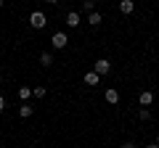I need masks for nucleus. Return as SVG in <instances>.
Returning <instances> with one entry per match:
<instances>
[{"label": "nucleus", "mask_w": 159, "mask_h": 148, "mask_svg": "<svg viewBox=\"0 0 159 148\" xmlns=\"http://www.w3.org/2000/svg\"><path fill=\"white\" fill-rule=\"evenodd\" d=\"M29 24H32L34 29H43L48 24V19H45V13H40V11H34L32 16H29Z\"/></svg>", "instance_id": "nucleus-1"}, {"label": "nucleus", "mask_w": 159, "mask_h": 148, "mask_svg": "<svg viewBox=\"0 0 159 148\" xmlns=\"http://www.w3.org/2000/svg\"><path fill=\"white\" fill-rule=\"evenodd\" d=\"M51 45L56 48V50H61V48L69 45V37H66L64 32H56V34H53V40H51Z\"/></svg>", "instance_id": "nucleus-2"}, {"label": "nucleus", "mask_w": 159, "mask_h": 148, "mask_svg": "<svg viewBox=\"0 0 159 148\" xmlns=\"http://www.w3.org/2000/svg\"><path fill=\"white\" fill-rule=\"evenodd\" d=\"M93 72L101 74V77H103V74H109V72H111V61H109V58H98V61H96V69H93Z\"/></svg>", "instance_id": "nucleus-3"}, {"label": "nucleus", "mask_w": 159, "mask_h": 148, "mask_svg": "<svg viewBox=\"0 0 159 148\" xmlns=\"http://www.w3.org/2000/svg\"><path fill=\"white\" fill-rule=\"evenodd\" d=\"M138 103L148 108V106L154 103V93H151V90H143V93H141V98H138Z\"/></svg>", "instance_id": "nucleus-4"}, {"label": "nucleus", "mask_w": 159, "mask_h": 148, "mask_svg": "<svg viewBox=\"0 0 159 148\" xmlns=\"http://www.w3.org/2000/svg\"><path fill=\"white\" fill-rule=\"evenodd\" d=\"M133 8H135V0H122V3H119V11L125 13V16H130Z\"/></svg>", "instance_id": "nucleus-5"}, {"label": "nucleus", "mask_w": 159, "mask_h": 148, "mask_svg": "<svg viewBox=\"0 0 159 148\" xmlns=\"http://www.w3.org/2000/svg\"><path fill=\"white\" fill-rule=\"evenodd\" d=\"M103 98H106V101H109V103H111V106H114V103H119V93H117V90H114V87H109V90H106V93H103Z\"/></svg>", "instance_id": "nucleus-6"}, {"label": "nucleus", "mask_w": 159, "mask_h": 148, "mask_svg": "<svg viewBox=\"0 0 159 148\" xmlns=\"http://www.w3.org/2000/svg\"><path fill=\"white\" fill-rule=\"evenodd\" d=\"M66 24H69L72 29L80 27V13H77V11H69V13H66Z\"/></svg>", "instance_id": "nucleus-7"}, {"label": "nucleus", "mask_w": 159, "mask_h": 148, "mask_svg": "<svg viewBox=\"0 0 159 148\" xmlns=\"http://www.w3.org/2000/svg\"><path fill=\"white\" fill-rule=\"evenodd\" d=\"M32 95H34V90H32V87H27V85H24V87H19V98H21V101H29Z\"/></svg>", "instance_id": "nucleus-8"}, {"label": "nucleus", "mask_w": 159, "mask_h": 148, "mask_svg": "<svg viewBox=\"0 0 159 148\" xmlns=\"http://www.w3.org/2000/svg\"><path fill=\"white\" fill-rule=\"evenodd\" d=\"M88 21H90V27H98V24L103 21V16L98 11H93V13H88Z\"/></svg>", "instance_id": "nucleus-9"}, {"label": "nucleus", "mask_w": 159, "mask_h": 148, "mask_svg": "<svg viewBox=\"0 0 159 148\" xmlns=\"http://www.w3.org/2000/svg\"><path fill=\"white\" fill-rule=\"evenodd\" d=\"M98 80H101V74H96V72L85 74V85H98Z\"/></svg>", "instance_id": "nucleus-10"}, {"label": "nucleus", "mask_w": 159, "mask_h": 148, "mask_svg": "<svg viewBox=\"0 0 159 148\" xmlns=\"http://www.w3.org/2000/svg\"><path fill=\"white\" fill-rule=\"evenodd\" d=\"M40 63H43L45 69H48V66H53V56H51L48 50H45V53H40Z\"/></svg>", "instance_id": "nucleus-11"}, {"label": "nucleus", "mask_w": 159, "mask_h": 148, "mask_svg": "<svg viewBox=\"0 0 159 148\" xmlns=\"http://www.w3.org/2000/svg\"><path fill=\"white\" fill-rule=\"evenodd\" d=\"M32 114H34V108L29 106V103H24V106L19 108V116H24V119H27V116H32Z\"/></svg>", "instance_id": "nucleus-12"}, {"label": "nucleus", "mask_w": 159, "mask_h": 148, "mask_svg": "<svg viewBox=\"0 0 159 148\" xmlns=\"http://www.w3.org/2000/svg\"><path fill=\"white\" fill-rule=\"evenodd\" d=\"M138 119H143V122H148V119H151V111H148L146 106H141V111H138Z\"/></svg>", "instance_id": "nucleus-13"}, {"label": "nucleus", "mask_w": 159, "mask_h": 148, "mask_svg": "<svg viewBox=\"0 0 159 148\" xmlns=\"http://www.w3.org/2000/svg\"><path fill=\"white\" fill-rule=\"evenodd\" d=\"M82 8H85L88 13H93L96 11V0H82Z\"/></svg>", "instance_id": "nucleus-14"}, {"label": "nucleus", "mask_w": 159, "mask_h": 148, "mask_svg": "<svg viewBox=\"0 0 159 148\" xmlns=\"http://www.w3.org/2000/svg\"><path fill=\"white\" fill-rule=\"evenodd\" d=\"M34 98H45V87H34Z\"/></svg>", "instance_id": "nucleus-15"}, {"label": "nucleus", "mask_w": 159, "mask_h": 148, "mask_svg": "<svg viewBox=\"0 0 159 148\" xmlns=\"http://www.w3.org/2000/svg\"><path fill=\"white\" fill-rule=\"evenodd\" d=\"M122 148H138V146H135V143H130V140H127V143H122Z\"/></svg>", "instance_id": "nucleus-16"}, {"label": "nucleus", "mask_w": 159, "mask_h": 148, "mask_svg": "<svg viewBox=\"0 0 159 148\" xmlns=\"http://www.w3.org/2000/svg\"><path fill=\"white\" fill-rule=\"evenodd\" d=\"M0 111H6V98L0 95Z\"/></svg>", "instance_id": "nucleus-17"}, {"label": "nucleus", "mask_w": 159, "mask_h": 148, "mask_svg": "<svg viewBox=\"0 0 159 148\" xmlns=\"http://www.w3.org/2000/svg\"><path fill=\"white\" fill-rule=\"evenodd\" d=\"M146 148H159V143H148V146Z\"/></svg>", "instance_id": "nucleus-18"}, {"label": "nucleus", "mask_w": 159, "mask_h": 148, "mask_svg": "<svg viewBox=\"0 0 159 148\" xmlns=\"http://www.w3.org/2000/svg\"><path fill=\"white\" fill-rule=\"evenodd\" d=\"M48 3H51V6H58V3H61V0H48Z\"/></svg>", "instance_id": "nucleus-19"}, {"label": "nucleus", "mask_w": 159, "mask_h": 148, "mask_svg": "<svg viewBox=\"0 0 159 148\" xmlns=\"http://www.w3.org/2000/svg\"><path fill=\"white\" fill-rule=\"evenodd\" d=\"M3 6H6V0H0V8H3Z\"/></svg>", "instance_id": "nucleus-20"}, {"label": "nucleus", "mask_w": 159, "mask_h": 148, "mask_svg": "<svg viewBox=\"0 0 159 148\" xmlns=\"http://www.w3.org/2000/svg\"><path fill=\"white\" fill-rule=\"evenodd\" d=\"M0 85H3V74H0Z\"/></svg>", "instance_id": "nucleus-21"}, {"label": "nucleus", "mask_w": 159, "mask_h": 148, "mask_svg": "<svg viewBox=\"0 0 159 148\" xmlns=\"http://www.w3.org/2000/svg\"><path fill=\"white\" fill-rule=\"evenodd\" d=\"M157 143H159V135H157Z\"/></svg>", "instance_id": "nucleus-22"}, {"label": "nucleus", "mask_w": 159, "mask_h": 148, "mask_svg": "<svg viewBox=\"0 0 159 148\" xmlns=\"http://www.w3.org/2000/svg\"><path fill=\"white\" fill-rule=\"evenodd\" d=\"M0 148H3V146H0Z\"/></svg>", "instance_id": "nucleus-23"}]
</instances>
